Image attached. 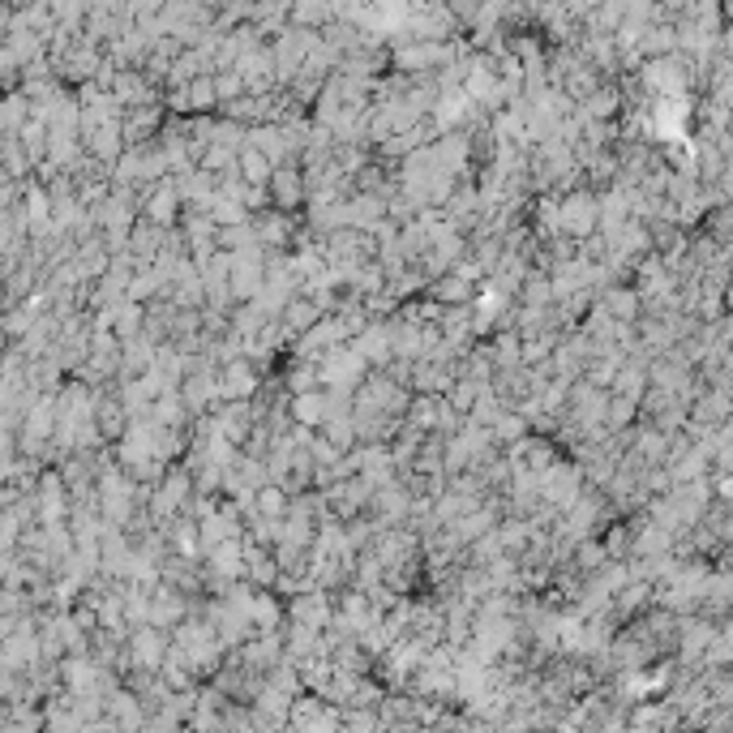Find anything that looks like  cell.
<instances>
[{
    "label": "cell",
    "instance_id": "obj_1",
    "mask_svg": "<svg viewBox=\"0 0 733 733\" xmlns=\"http://www.w3.org/2000/svg\"><path fill=\"white\" fill-rule=\"evenodd\" d=\"M184 197H181V184L177 181H159L155 189L142 193V219L159 223V228H172L177 215H181Z\"/></svg>",
    "mask_w": 733,
    "mask_h": 733
},
{
    "label": "cell",
    "instance_id": "obj_3",
    "mask_svg": "<svg viewBox=\"0 0 733 733\" xmlns=\"http://www.w3.org/2000/svg\"><path fill=\"white\" fill-rule=\"evenodd\" d=\"M557 215H562V232L570 236H592L596 232V219H601V206L592 193H570L566 202H557Z\"/></svg>",
    "mask_w": 733,
    "mask_h": 733
},
{
    "label": "cell",
    "instance_id": "obj_2",
    "mask_svg": "<svg viewBox=\"0 0 733 733\" xmlns=\"http://www.w3.org/2000/svg\"><path fill=\"white\" fill-rule=\"evenodd\" d=\"M271 197H275L279 210H300L309 206V177L296 168V164H279L275 177H271Z\"/></svg>",
    "mask_w": 733,
    "mask_h": 733
},
{
    "label": "cell",
    "instance_id": "obj_4",
    "mask_svg": "<svg viewBox=\"0 0 733 733\" xmlns=\"http://www.w3.org/2000/svg\"><path fill=\"white\" fill-rule=\"evenodd\" d=\"M275 159L267 155V151H254V146H245L241 155H236V172L245 177L249 184H271V177H275Z\"/></svg>",
    "mask_w": 733,
    "mask_h": 733
}]
</instances>
